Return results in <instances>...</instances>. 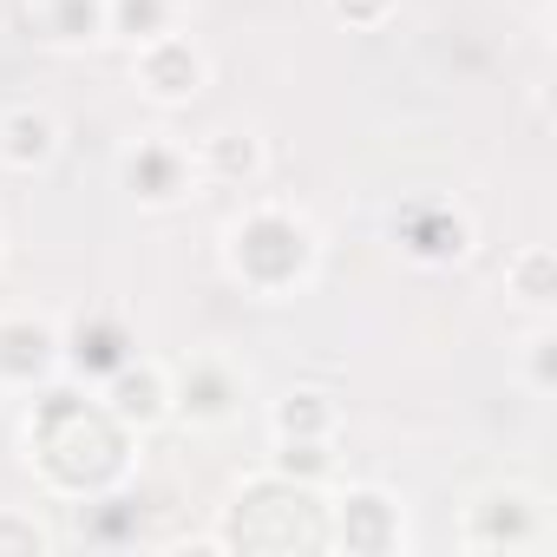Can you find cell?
<instances>
[{
  "label": "cell",
  "instance_id": "3",
  "mask_svg": "<svg viewBox=\"0 0 557 557\" xmlns=\"http://www.w3.org/2000/svg\"><path fill=\"white\" fill-rule=\"evenodd\" d=\"M203 53L171 27V34H158V40H138V60H132V79L158 99V106H184V99H197L203 92Z\"/></svg>",
  "mask_w": 557,
  "mask_h": 557
},
{
  "label": "cell",
  "instance_id": "9",
  "mask_svg": "<svg viewBox=\"0 0 557 557\" xmlns=\"http://www.w3.org/2000/svg\"><path fill=\"white\" fill-rule=\"evenodd\" d=\"M60 151V125L34 106H14V112H0V164H14V171H34Z\"/></svg>",
  "mask_w": 557,
  "mask_h": 557
},
{
  "label": "cell",
  "instance_id": "5",
  "mask_svg": "<svg viewBox=\"0 0 557 557\" xmlns=\"http://www.w3.org/2000/svg\"><path fill=\"white\" fill-rule=\"evenodd\" d=\"M106 407L125 420V426H158L171 413V368L151 361V355H125L112 374H106Z\"/></svg>",
  "mask_w": 557,
  "mask_h": 557
},
{
  "label": "cell",
  "instance_id": "4",
  "mask_svg": "<svg viewBox=\"0 0 557 557\" xmlns=\"http://www.w3.org/2000/svg\"><path fill=\"white\" fill-rule=\"evenodd\" d=\"M329 544L342 550H400L407 544V524H400V505L374 485H355L335 498V524H329Z\"/></svg>",
  "mask_w": 557,
  "mask_h": 557
},
{
  "label": "cell",
  "instance_id": "13",
  "mask_svg": "<svg viewBox=\"0 0 557 557\" xmlns=\"http://www.w3.org/2000/svg\"><path fill=\"white\" fill-rule=\"evenodd\" d=\"M329 433H335L329 394H289L275 407V440H329Z\"/></svg>",
  "mask_w": 557,
  "mask_h": 557
},
{
  "label": "cell",
  "instance_id": "17",
  "mask_svg": "<svg viewBox=\"0 0 557 557\" xmlns=\"http://www.w3.org/2000/svg\"><path fill=\"white\" fill-rule=\"evenodd\" d=\"M335 14H342L348 27H381V21L394 14V0H335Z\"/></svg>",
  "mask_w": 557,
  "mask_h": 557
},
{
  "label": "cell",
  "instance_id": "14",
  "mask_svg": "<svg viewBox=\"0 0 557 557\" xmlns=\"http://www.w3.org/2000/svg\"><path fill=\"white\" fill-rule=\"evenodd\" d=\"M511 283H518L524 309H550V249H524L511 262Z\"/></svg>",
  "mask_w": 557,
  "mask_h": 557
},
{
  "label": "cell",
  "instance_id": "2",
  "mask_svg": "<svg viewBox=\"0 0 557 557\" xmlns=\"http://www.w3.org/2000/svg\"><path fill=\"white\" fill-rule=\"evenodd\" d=\"M550 511L537 492L524 485H505V492H485L472 511H466V544L472 550H550Z\"/></svg>",
  "mask_w": 557,
  "mask_h": 557
},
{
  "label": "cell",
  "instance_id": "7",
  "mask_svg": "<svg viewBox=\"0 0 557 557\" xmlns=\"http://www.w3.org/2000/svg\"><path fill=\"white\" fill-rule=\"evenodd\" d=\"M236 394H243V381H236L230 361H216V355L190 361L184 381L171 374V413H190V420H203V426L230 420V413H236Z\"/></svg>",
  "mask_w": 557,
  "mask_h": 557
},
{
  "label": "cell",
  "instance_id": "12",
  "mask_svg": "<svg viewBox=\"0 0 557 557\" xmlns=\"http://www.w3.org/2000/svg\"><path fill=\"white\" fill-rule=\"evenodd\" d=\"M106 27L125 40H158L177 27V0H106Z\"/></svg>",
  "mask_w": 557,
  "mask_h": 557
},
{
  "label": "cell",
  "instance_id": "11",
  "mask_svg": "<svg viewBox=\"0 0 557 557\" xmlns=\"http://www.w3.org/2000/svg\"><path fill=\"white\" fill-rule=\"evenodd\" d=\"M197 171H203V177H223V184H249V177L262 171V145H256L249 132H216V138H203Z\"/></svg>",
  "mask_w": 557,
  "mask_h": 557
},
{
  "label": "cell",
  "instance_id": "1",
  "mask_svg": "<svg viewBox=\"0 0 557 557\" xmlns=\"http://www.w3.org/2000/svg\"><path fill=\"white\" fill-rule=\"evenodd\" d=\"M223 256H230V269L243 275L249 289L283 296V289L309 283V269H315V230L296 210H283V203H256L249 216H236L223 230Z\"/></svg>",
  "mask_w": 557,
  "mask_h": 557
},
{
  "label": "cell",
  "instance_id": "6",
  "mask_svg": "<svg viewBox=\"0 0 557 557\" xmlns=\"http://www.w3.org/2000/svg\"><path fill=\"white\" fill-rule=\"evenodd\" d=\"M60 368V335L34 315H0V387H40Z\"/></svg>",
  "mask_w": 557,
  "mask_h": 557
},
{
  "label": "cell",
  "instance_id": "10",
  "mask_svg": "<svg viewBox=\"0 0 557 557\" xmlns=\"http://www.w3.org/2000/svg\"><path fill=\"white\" fill-rule=\"evenodd\" d=\"M40 34L53 47H86L106 34V0H40Z\"/></svg>",
  "mask_w": 557,
  "mask_h": 557
},
{
  "label": "cell",
  "instance_id": "16",
  "mask_svg": "<svg viewBox=\"0 0 557 557\" xmlns=\"http://www.w3.org/2000/svg\"><path fill=\"white\" fill-rule=\"evenodd\" d=\"M0 550H53V531L21 511H0Z\"/></svg>",
  "mask_w": 557,
  "mask_h": 557
},
{
  "label": "cell",
  "instance_id": "15",
  "mask_svg": "<svg viewBox=\"0 0 557 557\" xmlns=\"http://www.w3.org/2000/svg\"><path fill=\"white\" fill-rule=\"evenodd\" d=\"M275 453H283V459H275V472H283V479L315 485V479L329 472V440H283Z\"/></svg>",
  "mask_w": 557,
  "mask_h": 557
},
{
  "label": "cell",
  "instance_id": "8",
  "mask_svg": "<svg viewBox=\"0 0 557 557\" xmlns=\"http://www.w3.org/2000/svg\"><path fill=\"white\" fill-rule=\"evenodd\" d=\"M190 177H197V164H190L177 145H138V151L125 158V184H132L145 203H177V197L190 190Z\"/></svg>",
  "mask_w": 557,
  "mask_h": 557
}]
</instances>
